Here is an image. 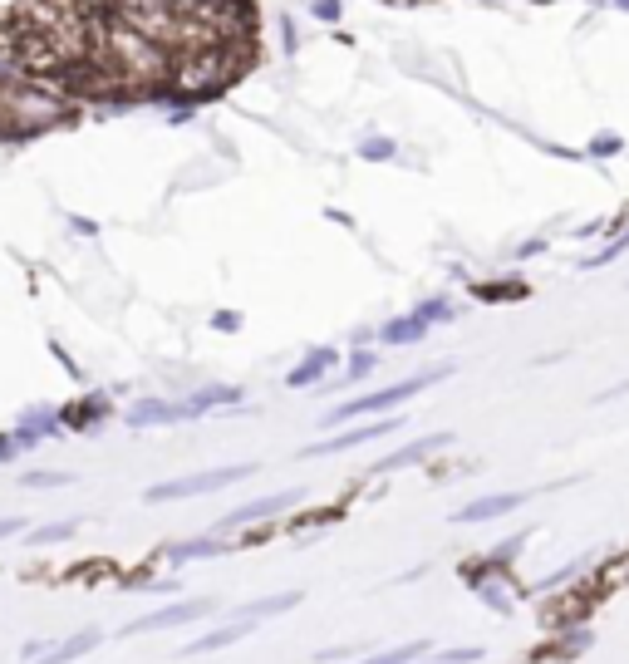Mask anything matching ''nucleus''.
Wrapping results in <instances>:
<instances>
[{
    "label": "nucleus",
    "mask_w": 629,
    "mask_h": 664,
    "mask_svg": "<svg viewBox=\"0 0 629 664\" xmlns=\"http://www.w3.org/2000/svg\"><path fill=\"white\" fill-rule=\"evenodd\" d=\"M448 369H423V374H413V379H403V384H389V389H379V394H359V399H344V404H335L330 414H325V423L335 428V423L344 419H379L384 409H399V404H408L413 394H423L428 384H438Z\"/></svg>",
    "instance_id": "obj_1"
},
{
    "label": "nucleus",
    "mask_w": 629,
    "mask_h": 664,
    "mask_svg": "<svg viewBox=\"0 0 629 664\" xmlns=\"http://www.w3.org/2000/svg\"><path fill=\"white\" fill-rule=\"evenodd\" d=\"M256 463H236V468H212V473H192V478H172V483H153L143 497L148 502H177V497H202V492H222V487L251 478Z\"/></svg>",
    "instance_id": "obj_2"
},
{
    "label": "nucleus",
    "mask_w": 629,
    "mask_h": 664,
    "mask_svg": "<svg viewBox=\"0 0 629 664\" xmlns=\"http://www.w3.org/2000/svg\"><path fill=\"white\" fill-rule=\"evenodd\" d=\"M202 615H212V601L207 596H192V601H172L163 610H153V615H138V620H128L118 635H153V630H182V625H192V620H202Z\"/></svg>",
    "instance_id": "obj_3"
},
{
    "label": "nucleus",
    "mask_w": 629,
    "mask_h": 664,
    "mask_svg": "<svg viewBox=\"0 0 629 664\" xmlns=\"http://www.w3.org/2000/svg\"><path fill=\"white\" fill-rule=\"evenodd\" d=\"M389 433H399V419H369V423H354V428H344V433H330V438H320V443H305L300 453H305V458H330V453L364 448V443H374V438H389Z\"/></svg>",
    "instance_id": "obj_4"
},
{
    "label": "nucleus",
    "mask_w": 629,
    "mask_h": 664,
    "mask_svg": "<svg viewBox=\"0 0 629 664\" xmlns=\"http://www.w3.org/2000/svg\"><path fill=\"white\" fill-rule=\"evenodd\" d=\"M295 502H300V487H295V492H271V497H256V502L236 507V512H227V517H217V522H212V537H227V532H236V527H251V522H271L276 512H286V507H295Z\"/></svg>",
    "instance_id": "obj_5"
},
{
    "label": "nucleus",
    "mask_w": 629,
    "mask_h": 664,
    "mask_svg": "<svg viewBox=\"0 0 629 664\" xmlns=\"http://www.w3.org/2000/svg\"><path fill=\"white\" fill-rule=\"evenodd\" d=\"M453 443V433H423V438H413V443H403V448H394L389 458H379L369 473L374 478H389V473H399V468H413V463H428L438 448H448Z\"/></svg>",
    "instance_id": "obj_6"
},
{
    "label": "nucleus",
    "mask_w": 629,
    "mask_h": 664,
    "mask_svg": "<svg viewBox=\"0 0 629 664\" xmlns=\"http://www.w3.org/2000/svg\"><path fill=\"white\" fill-rule=\"evenodd\" d=\"M516 507H526V492H492V497H477V502H467L462 512H453V522L462 527H477V522H492V517H507Z\"/></svg>",
    "instance_id": "obj_7"
},
{
    "label": "nucleus",
    "mask_w": 629,
    "mask_h": 664,
    "mask_svg": "<svg viewBox=\"0 0 629 664\" xmlns=\"http://www.w3.org/2000/svg\"><path fill=\"white\" fill-rule=\"evenodd\" d=\"M99 630H74V635H64V640H50L45 645V655L40 660H30V664H74V660H84L89 650H99Z\"/></svg>",
    "instance_id": "obj_8"
},
{
    "label": "nucleus",
    "mask_w": 629,
    "mask_h": 664,
    "mask_svg": "<svg viewBox=\"0 0 629 664\" xmlns=\"http://www.w3.org/2000/svg\"><path fill=\"white\" fill-rule=\"evenodd\" d=\"M236 404H241V389L212 384V389H197L192 399H182V404H177V419H202V414H212V409H236Z\"/></svg>",
    "instance_id": "obj_9"
},
{
    "label": "nucleus",
    "mask_w": 629,
    "mask_h": 664,
    "mask_svg": "<svg viewBox=\"0 0 629 664\" xmlns=\"http://www.w3.org/2000/svg\"><path fill=\"white\" fill-rule=\"evenodd\" d=\"M251 630H256L251 620H227L222 630H207V635H197V640H192L182 655H212V650H227V645H236V640H246Z\"/></svg>",
    "instance_id": "obj_10"
},
{
    "label": "nucleus",
    "mask_w": 629,
    "mask_h": 664,
    "mask_svg": "<svg viewBox=\"0 0 629 664\" xmlns=\"http://www.w3.org/2000/svg\"><path fill=\"white\" fill-rule=\"evenodd\" d=\"M335 364H340V355H335V350H310V355H305V360H300L286 374V384H290V389H310V384H320V379H325Z\"/></svg>",
    "instance_id": "obj_11"
},
{
    "label": "nucleus",
    "mask_w": 629,
    "mask_h": 664,
    "mask_svg": "<svg viewBox=\"0 0 629 664\" xmlns=\"http://www.w3.org/2000/svg\"><path fill=\"white\" fill-rule=\"evenodd\" d=\"M300 605V591H281V596H261V601H246L236 605V620H251V625H261V620H271V615H286Z\"/></svg>",
    "instance_id": "obj_12"
},
{
    "label": "nucleus",
    "mask_w": 629,
    "mask_h": 664,
    "mask_svg": "<svg viewBox=\"0 0 629 664\" xmlns=\"http://www.w3.org/2000/svg\"><path fill=\"white\" fill-rule=\"evenodd\" d=\"M158 423H177V404L168 399H138L133 409H128V428H158Z\"/></svg>",
    "instance_id": "obj_13"
},
{
    "label": "nucleus",
    "mask_w": 629,
    "mask_h": 664,
    "mask_svg": "<svg viewBox=\"0 0 629 664\" xmlns=\"http://www.w3.org/2000/svg\"><path fill=\"white\" fill-rule=\"evenodd\" d=\"M433 655V645L428 640H413V645H389V650H374V655H359V660L349 664H418Z\"/></svg>",
    "instance_id": "obj_14"
},
{
    "label": "nucleus",
    "mask_w": 629,
    "mask_h": 664,
    "mask_svg": "<svg viewBox=\"0 0 629 664\" xmlns=\"http://www.w3.org/2000/svg\"><path fill=\"white\" fill-rule=\"evenodd\" d=\"M222 551H227V542L207 532V537H197V542H172L168 561L172 566H187V561H207V556H222Z\"/></svg>",
    "instance_id": "obj_15"
},
{
    "label": "nucleus",
    "mask_w": 629,
    "mask_h": 664,
    "mask_svg": "<svg viewBox=\"0 0 629 664\" xmlns=\"http://www.w3.org/2000/svg\"><path fill=\"white\" fill-rule=\"evenodd\" d=\"M423 335H428V320H418V315H399V320H389V325L379 330L384 345H418Z\"/></svg>",
    "instance_id": "obj_16"
},
{
    "label": "nucleus",
    "mask_w": 629,
    "mask_h": 664,
    "mask_svg": "<svg viewBox=\"0 0 629 664\" xmlns=\"http://www.w3.org/2000/svg\"><path fill=\"white\" fill-rule=\"evenodd\" d=\"M74 532H79V522L69 517V522H45V527H35L25 542H30V546H55V542H69Z\"/></svg>",
    "instance_id": "obj_17"
},
{
    "label": "nucleus",
    "mask_w": 629,
    "mask_h": 664,
    "mask_svg": "<svg viewBox=\"0 0 629 664\" xmlns=\"http://www.w3.org/2000/svg\"><path fill=\"white\" fill-rule=\"evenodd\" d=\"M590 645H595V635H590V630H575V635H561L546 655H551V660H575V655H585Z\"/></svg>",
    "instance_id": "obj_18"
},
{
    "label": "nucleus",
    "mask_w": 629,
    "mask_h": 664,
    "mask_svg": "<svg viewBox=\"0 0 629 664\" xmlns=\"http://www.w3.org/2000/svg\"><path fill=\"white\" fill-rule=\"evenodd\" d=\"M580 571H585V561H571V566H561V571H551V576L531 581V591H526V596H546V591H556V586H571Z\"/></svg>",
    "instance_id": "obj_19"
},
{
    "label": "nucleus",
    "mask_w": 629,
    "mask_h": 664,
    "mask_svg": "<svg viewBox=\"0 0 629 664\" xmlns=\"http://www.w3.org/2000/svg\"><path fill=\"white\" fill-rule=\"evenodd\" d=\"M413 315H418V320H428V325H443V320H453V305L443 301V296H433V301L413 305Z\"/></svg>",
    "instance_id": "obj_20"
},
{
    "label": "nucleus",
    "mask_w": 629,
    "mask_h": 664,
    "mask_svg": "<svg viewBox=\"0 0 629 664\" xmlns=\"http://www.w3.org/2000/svg\"><path fill=\"white\" fill-rule=\"evenodd\" d=\"M482 650L477 645H458V650H433V664H477Z\"/></svg>",
    "instance_id": "obj_21"
},
{
    "label": "nucleus",
    "mask_w": 629,
    "mask_h": 664,
    "mask_svg": "<svg viewBox=\"0 0 629 664\" xmlns=\"http://www.w3.org/2000/svg\"><path fill=\"white\" fill-rule=\"evenodd\" d=\"M69 473H20V487H69Z\"/></svg>",
    "instance_id": "obj_22"
},
{
    "label": "nucleus",
    "mask_w": 629,
    "mask_h": 664,
    "mask_svg": "<svg viewBox=\"0 0 629 664\" xmlns=\"http://www.w3.org/2000/svg\"><path fill=\"white\" fill-rule=\"evenodd\" d=\"M374 364H379V355H369V350H359V355H354V364H349V379H364V374H369Z\"/></svg>",
    "instance_id": "obj_23"
},
{
    "label": "nucleus",
    "mask_w": 629,
    "mask_h": 664,
    "mask_svg": "<svg viewBox=\"0 0 629 664\" xmlns=\"http://www.w3.org/2000/svg\"><path fill=\"white\" fill-rule=\"evenodd\" d=\"M315 660H320V664H335V660H359V655H354V645H340V650H320Z\"/></svg>",
    "instance_id": "obj_24"
},
{
    "label": "nucleus",
    "mask_w": 629,
    "mask_h": 664,
    "mask_svg": "<svg viewBox=\"0 0 629 664\" xmlns=\"http://www.w3.org/2000/svg\"><path fill=\"white\" fill-rule=\"evenodd\" d=\"M45 645H50V640H25V645H20V660H40Z\"/></svg>",
    "instance_id": "obj_25"
},
{
    "label": "nucleus",
    "mask_w": 629,
    "mask_h": 664,
    "mask_svg": "<svg viewBox=\"0 0 629 664\" xmlns=\"http://www.w3.org/2000/svg\"><path fill=\"white\" fill-rule=\"evenodd\" d=\"M15 532H25V517H0V542L15 537Z\"/></svg>",
    "instance_id": "obj_26"
},
{
    "label": "nucleus",
    "mask_w": 629,
    "mask_h": 664,
    "mask_svg": "<svg viewBox=\"0 0 629 664\" xmlns=\"http://www.w3.org/2000/svg\"><path fill=\"white\" fill-rule=\"evenodd\" d=\"M143 591H148V596H168V591H182V581H148Z\"/></svg>",
    "instance_id": "obj_27"
}]
</instances>
